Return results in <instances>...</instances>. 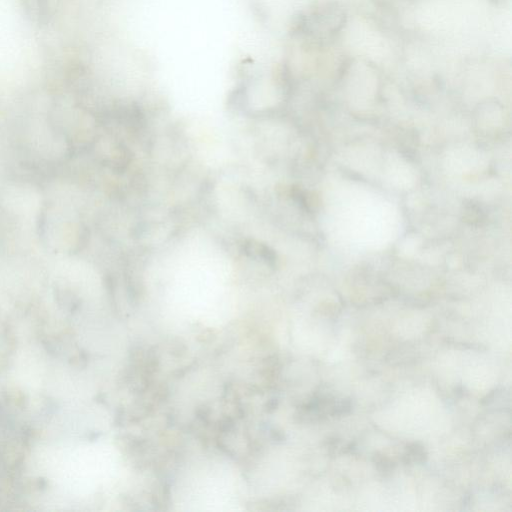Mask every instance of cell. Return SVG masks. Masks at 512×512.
<instances>
[{"label":"cell","mask_w":512,"mask_h":512,"mask_svg":"<svg viewBox=\"0 0 512 512\" xmlns=\"http://www.w3.org/2000/svg\"><path fill=\"white\" fill-rule=\"evenodd\" d=\"M464 214L467 221H469L472 224H475V222L480 223L483 219V213L481 208L472 203L466 206Z\"/></svg>","instance_id":"2"},{"label":"cell","mask_w":512,"mask_h":512,"mask_svg":"<svg viewBox=\"0 0 512 512\" xmlns=\"http://www.w3.org/2000/svg\"><path fill=\"white\" fill-rule=\"evenodd\" d=\"M246 254L251 257H259L267 263L275 261V255L267 246L259 243L250 242L245 245Z\"/></svg>","instance_id":"1"}]
</instances>
